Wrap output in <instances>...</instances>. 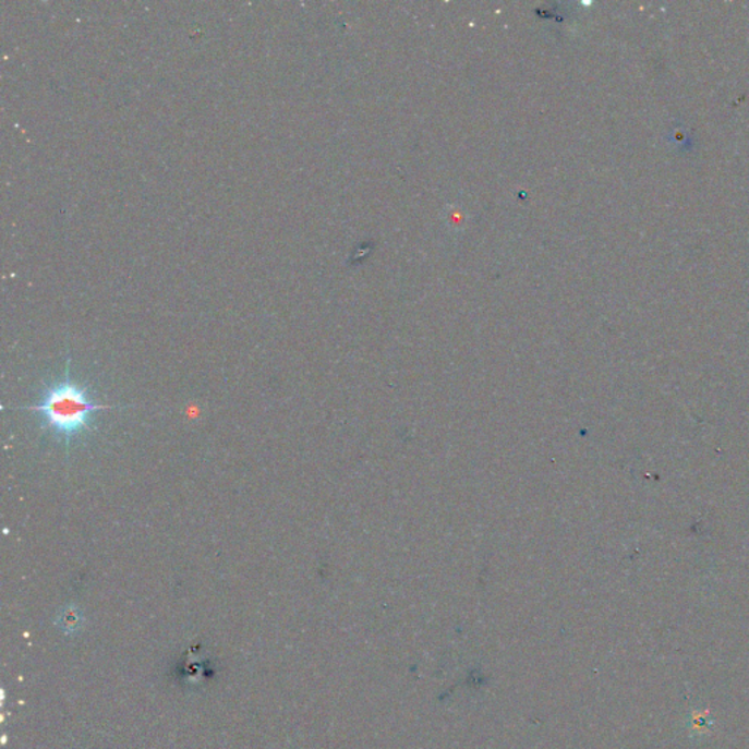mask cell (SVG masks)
<instances>
[{
	"mask_svg": "<svg viewBox=\"0 0 749 749\" xmlns=\"http://www.w3.org/2000/svg\"><path fill=\"white\" fill-rule=\"evenodd\" d=\"M70 366L71 359H68L63 378L51 380L43 388L36 404L23 408L38 413L41 430L62 439L67 454H70L74 440L96 430L94 414L98 410L110 409V406L94 400L87 385L71 378Z\"/></svg>",
	"mask_w": 749,
	"mask_h": 749,
	"instance_id": "1",
	"label": "cell"
}]
</instances>
